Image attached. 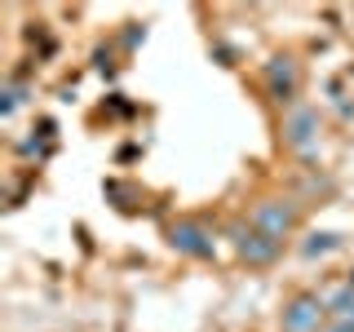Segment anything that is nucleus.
I'll list each match as a JSON object with an SVG mask.
<instances>
[{
	"label": "nucleus",
	"mask_w": 354,
	"mask_h": 332,
	"mask_svg": "<svg viewBox=\"0 0 354 332\" xmlns=\"http://www.w3.org/2000/svg\"><path fill=\"white\" fill-rule=\"evenodd\" d=\"M324 302L319 297H297L292 306L283 310V332H315L319 328V319H324Z\"/></svg>",
	"instance_id": "nucleus-4"
},
{
	"label": "nucleus",
	"mask_w": 354,
	"mask_h": 332,
	"mask_svg": "<svg viewBox=\"0 0 354 332\" xmlns=\"http://www.w3.org/2000/svg\"><path fill=\"white\" fill-rule=\"evenodd\" d=\"M328 310L337 315V324H354V288L332 293V297H328Z\"/></svg>",
	"instance_id": "nucleus-7"
},
{
	"label": "nucleus",
	"mask_w": 354,
	"mask_h": 332,
	"mask_svg": "<svg viewBox=\"0 0 354 332\" xmlns=\"http://www.w3.org/2000/svg\"><path fill=\"white\" fill-rule=\"evenodd\" d=\"M283 133H288V147L310 151V147H315V133H319V116H315V111H292L288 124H283Z\"/></svg>",
	"instance_id": "nucleus-5"
},
{
	"label": "nucleus",
	"mask_w": 354,
	"mask_h": 332,
	"mask_svg": "<svg viewBox=\"0 0 354 332\" xmlns=\"http://www.w3.org/2000/svg\"><path fill=\"white\" fill-rule=\"evenodd\" d=\"M252 230H261V235H270V239H283L288 230H292V208L279 204V199H266V204L252 208Z\"/></svg>",
	"instance_id": "nucleus-1"
},
{
	"label": "nucleus",
	"mask_w": 354,
	"mask_h": 332,
	"mask_svg": "<svg viewBox=\"0 0 354 332\" xmlns=\"http://www.w3.org/2000/svg\"><path fill=\"white\" fill-rule=\"evenodd\" d=\"M235 239H239V257L248 261V266H270L274 257H279V239H270V235H261V230H235Z\"/></svg>",
	"instance_id": "nucleus-2"
},
{
	"label": "nucleus",
	"mask_w": 354,
	"mask_h": 332,
	"mask_svg": "<svg viewBox=\"0 0 354 332\" xmlns=\"http://www.w3.org/2000/svg\"><path fill=\"white\" fill-rule=\"evenodd\" d=\"M337 235H310L306 243H301V252H306V257H324V252H332V248H337Z\"/></svg>",
	"instance_id": "nucleus-8"
},
{
	"label": "nucleus",
	"mask_w": 354,
	"mask_h": 332,
	"mask_svg": "<svg viewBox=\"0 0 354 332\" xmlns=\"http://www.w3.org/2000/svg\"><path fill=\"white\" fill-rule=\"evenodd\" d=\"M324 332H354V324H332V328H324Z\"/></svg>",
	"instance_id": "nucleus-10"
},
{
	"label": "nucleus",
	"mask_w": 354,
	"mask_h": 332,
	"mask_svg": "<svg viewBox=\"0 0 354 332\" xmlns=\"http://www.w3.org/2000/svg\"><path fill=\"white\" fill-rule=\"evenodd\" d=\"M22 93H27L22 84H9V89H5V102H0V111H5V116H14V111L22 107Z\"/></svg>",
	"instance_id": "nucleus-9"
},
{
	"label": "nucleus",
	"mask_w": 354,
	"mask_h": 332,
	"mask_svg": "<svg viewBox=\"0 0 354 332\" xmlns=\"http://www.w3.org/2000/svg\"><path fill=\"white\" fill-rule=\"evenodd\" d=\"M266 80H270V89H274V98H292V89H297V62L292 58H274L270 66H266Z\"/></svg>",
	"instance_id": "nucleus-6"
},
{
	"label": "nucleus",
	"mask_w": 354,
	"mask_h": 332,
	"mask_svg": "<svg viewBox=\"0 0 354 332\" xmlns=\"http://www.w3.org/2000/svg\"><path fill=\"white\" fill-rule=\"evenodd\" d=\"M173 248L186 252V257H213V235H208L204 226H195V221H177V226L169 230Z\"/></svg>",
	"instance_id": "nucleus-3"
},
{
	"label": "nucleus",
	"mask_w": 354,
	"mask_h": 332,
	"mask_svg": "<svg viewBox=\"0 0 354 332\" xmlns=\"http://www.w3.org/2000/svg\"><path fill=\"white\" fill-rule=\"evenodd\" d=\"M350 288H354V279H350Z\"/></svg>",
	"instance_id": "nucleus-11"
}]
</instances>
